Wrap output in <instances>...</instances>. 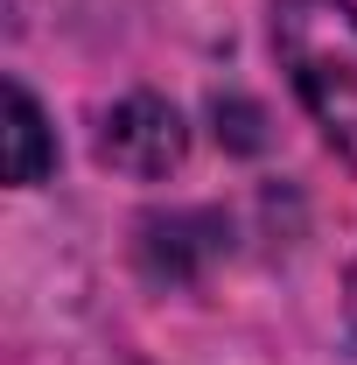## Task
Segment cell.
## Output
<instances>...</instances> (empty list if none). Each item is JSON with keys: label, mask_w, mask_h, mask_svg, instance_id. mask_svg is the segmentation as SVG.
I'll use <instances>...</instances> for the list:
<instances>
[{"label": "cell", "mask_w": 357, "mask_h": 365, "mask_svg": "<svg viewBox=\"0 0 357 365\" xmlns=\"http://www.w3.org/2000/svg\"><path fill=\"white\" fill-rule=\"evenodd\" d=\"M273 49L302 106L357 169V7L351 0H273Z\"/></svg>", "instance_id": "obj_1"}, {"label": "cell", "mask_w": 357, "mask_h": 365, "mask_svg": "<svg viewBox=\"0 0 357 365\" xmlns=\"http://www.w3.org/2000/svg\"><path fill=\"white\" fill-rule=\"evenodd\" d=\"M182 148H189V127H182V113L169 98H127V106H112L105 113V134H98V155L112 162V169H127V176H169L182 162Z\"/></svg>", "instance_id": "obj_2"}, {"label": "cell", "mask_w": 357, "mask_h": 365, "mask_svg": "<svg viewBox=\"0 0 357 365\" xmlns=\"http://www.w3.org/2000/svg\"><path fill=\"white\" fill-rule=\"evenodd\" d=\"M49 162H56V140H49L36 98L14 85L7 91V182H43Z\"/></svg>", "instance_id": "obj_3"}, {"label": "cell", "mask_w": 357, "mask_h": 365, "mask_svg": "<svg viewBox=\"0 0 357 365\" xmlns=\"http://www.w3.org/2000/svg\"><path fill=\"white\" fill-rule=\"evenodd\" d=\"M343 309H351V330H357V267H351V288H343Z\"/></svg>", "instance_id": "obj_4"}]
</instances>
